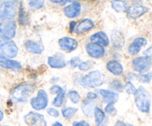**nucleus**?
<instances>
[{
  "mask_svg": "<svg viewBox=\"0 0 152 126\" xmlns=\"http://www.w3.org/2000/svg\"><path fill=\"white\" fill-rule=\"evenodd\" d=\"M135 103L140 111L143 113H149L151 108V95L144 87L140 86L137 89L134 93Z\"/></svg>",
  "mask_w": 152,
  "mask_h": 126,
  "instance_id": "1",
  "label": "nucleus"
},
{
  "mask_svg": "<svg viewBox=\"0 0 152 126\" xmlns=\"http://www.w3.org/2000/svg\"><path fill=\"white\" fill-rule=\"evenodd\" d=\"M105 82V76L101 71H93L80 79V83L84 87H96L102 85Z\"/></svg>",
  "mask_w": 152,
  "mask_h": 126,
  "instance_id": "2",
  "label": "nucleus"
},
{
  "mask_svg": "<svg viewBox=\"0 0 152 126\" xmlns=\"http://www.w3.org/2000/svg\"><path fill=\"white\" fill-rule=\"evenodd\" d=\"M19 48L11 39L0 38V59H11L17 56Z\"/></svg>",
  "mask_w": 152,
  "mask_h": 126,
  "instance_id": "3",
  "label": "nucleus"
},
{
  "mask_svg": "<svg viewBox=\"0 0 152 126\" xmlns=\"http://www.w3.org/2000/svg\"><path fill=\"white\" fill-rule=\"evenodd\" d=\"M35 90L34 84L24 83L16 86L12 91V96L18 102H25Z\"/></svg>",
  "mask_w": 152,
  "mask_h": 126,
  "instance_id": "4",
  "label": "nucleus"
},
{
  "mask_svg": "<svg viewBox=\"0 0 152 126\" xmlns=\"http://www.w3.org/2000/svg\"><path fill=\"white\" fill-rule=\"evenodd\" d=\"M18 1H2L0 2V21L11 20L16 13Z\"/></svg>",
  "mask_w": 152,
  "mask_h": 126,
  "instance_id": "5",
  "label": "nucleus"
},
{
  "mask_svg": "<svg viewBox=\"0 0 152 126\" xmlns=\"http://www.w3.org/2000/svg\"><path fill=\"white\" fill-rule=\"evenodd\" d=\"M48 103V96L45 90H39L36 97L31 99V107L36 111H41L47 107Z\"/></svg>",
  "mask_w": 152,
  "mask_h": 126,
  "instance_id": "6",
  "label": "nucleus"
},
{
  "mask_svg": "<svg viewBox=\"0 0 152 126\" xmlns=\"http://www.w3.org/2000/svg\"><path fill=\"white\" fill-rule=\"evenodd\" d=\"M24 120L28 126H47L44 116L37 112L31 111L24 117Z\"/></svg>",
  "mask_w": 152,
  "mask_h": 126,
  "instance_id": "7",
  "label": "nucleus"
},
{
  "mask_svg": "<svg viewBox=\"0 0 152 126\" xmlns=\"http://www.w3.org/2000/svg\"><path fill=\"white\" fill-rule=\"evenodd\" d=\"M134 69L138 73H144L151 68V58L146 56L137 57L132 60Z\"/></svg>",
  "mask_w": 152,
  "mask_h": 126,
  "instance_id": "8",
  "label": "nucleus"
},
{
  "mask_svg": "<svg viewBox=\"0 0 152 126\" xmlns=\"http://www.w3.org/2000/svg\"><path fill=\"white\" fill-rule=\"evenodd\" d=\"M16 24L13 21H9L4 24H1V32L0 35L1 38L10 39L16 36Z\"/></svg>",
  "mask_w": 152,
  "mask_h": 126,
  "instance_id": "9",
  "label": "nucleus"
},
{
  "mask_svg": "<svg viewBox=\"0 0 152 126\" xmlns=\"http://www.w3.org/2000/svg\"><path fill=\"white\" fill-rule=\"evenodd\" d=\"M148 10V8L145 6L142 5V4H135L133 5L128 7L127 10V15L128 17L131 18L133 19H137L142 16V15L147 13Z\"/></svg>",
  "mask_w": 152,
  "mask_h": 126,
  "instance_id": "10",
  "label": "nucleus"
},
{
  "mask_svg": "<svg viewBox=\"0 0 152 126\" xmlns=\"http://www.w3.org/2000/svg\"><path fill=\"white\" fill-rule=\"evenodd\" d=\"M58 43H59L61 50L66 52L73 51V50H76L77 47H78V42L75 39L68 36L62 37V38L59 39Z\"/></svg>",
  "mask_w": 152,
  "mask_h": 126,
  "instance_id": "11",
  "label": "nucleus"
},
{
  "mask_svg": "<svg viewBox=\"0 0 152 126\" xmlns=\"http://www.w3.org/2000/svg\"><path fill=\"white\" fill-rule=\"evenodd\" d=\"M81 4L79 1H72L71 4L66 6L64 8V14L68 18L77 17L80 15V12H81Z\"/></svg>",
  "mask_w": 152,
  "mask_h": 126,
  "instance_id": "12",
  "label": "nucleus"
},
{
  "mask_svg": "<svg viewBox=\"0 0 152 126\" xmlns=\"http://www.w3.org/2000/svg\"><path fill=\"white\" fill-rule=\"evenodd\" d=\"M88 54L94 59H99L105 55V49L97 44L89 43L86 47Z\"/></svg>",
  "mask_w": 152,
  "mask_h": 126,
  "instance_id": "13",
  "label": "nucleus"
},
{
  "mask_svg": "<svg viewBox=\"0 0 152 126\" xmlns=\"http://www.w3.org/2000/svg\"><path fill=\"white\" fill-rule=\"evenodd\" d=\"M91 43L97 45L101 46V47H106L109 44V39H108V36L105 33L102 32V31H99V32L95 33L94 34L91 36Z\"/></svg>",
  "mask_w": 152,
  "mask_h": 126,
  "instance_id": "14",
  "label": "nucleus"
},
{
  "mask_svg": "<svg viewBox=\"0 0 152 126\" xmlns=\"http://www.w3.org/2000/svg\"><path fill=\"white\" fill-rule=\"evenodd\" d=\"M148 42L143 37H137L134 40L133 42L131 44L128 48V51L131 55H136L140 51L141 48L143 46L146 45Z\"/></svg>",
  "mask_w": 152,
  "mask_h": 126,
  "instance_id": "15",
  "label": "nucleus"
},
{
  "mask_svg": "<svg viewBox=\"0 0 152 126\" xmlns=\"http://www.w3.org/2000/svg\"><path fill=\"white\" fill-rule=\"evenodd\" d=\"M48 63L50 68L57 69L63 68L66 66V62L61 53H56L55 56H49L48 58Z\"/></svg>",
  "mask_w": 152,
  "mask_h": 126,
  "instance_id": "16",
  "label": "nucleus"
},
{
  "mask_svg": "<svg viewBox=\"0 0 152 126\" xmlns=\"http://www.w3.org/2000/svg\"><path fill=\"white\" fill-rule=\"evenodd\" d=\"M25 48L29 53L40 54L43 52L45 47L42 43L32 41V40H28L25 43Z\"/></svg>",
  "mask_w": 152,
  "mask_h": 126,
  "instance_id": "17",
  "label": "nucleus"
},
{
  "mask_svg": "<svg viewBox=\"0 0 152 126\" xmlns=\"http://www.w3.org/2000/svg\"><path fill=\"white\" fill-rule=\"evenodd\" d=\"M0 66L14 71H19L22 68L20 62L10 59H0Z\"/></svg>",
  "mask_w": 152,
  "mask_h": 126,
  "instance_id": "18",
  "label": "nucleus"
},
{
  "mask_svg": "<svg viewBox=\"0 0 152 126\" xmlns=\"http://www.w3.org/2000/svg\"><path fill=\"white\" fill-rule=\"evenodd\" d=\"M99 92L102 97L103 98V100L108 103L114 104L118 101L119 93L111 91V90H105V89H100L99 90Z\"/></svg>",
  "mask_w": 152,
  "mask_h": 126,
  "instance_id": "19",
  "label": "nucleus"
},
{
  "mask_svg": "<svg viewBox=\"0 0 152 126\" xmlns=\"http://www.w3.org/2000/svg\"><path fill=\"white\" fill-rule=\"evenodd\" d=\"M111 42L116 48H123L125 45V38L123 34L120 31H114L111 34Z\"/></svg>",
  "mask_w": 152,
  "mask_h": 126,
  "instance_id": "20",
  "label": "nucleus"
},
{
  "mask_svg": "<svg viewBox=\"0 0 152 126\" xmlns=\"http://www.w3.org/2000/svg\"><path fill=\"white\" fill-rule=\"evenodd\" d=\"M94 27V22L91 19H85L83 21H81L80 23L79 24V25L76 28L75 32L76 34H83V33L87 32V31L93 29Z\"/></svg>",
  "mask_w": 152,
  "mask_h": 126,
  "instance_id": "21",
  "label": "nucleus"
},
{
  "mask_svg": "<svg viewBox=\"0 0 152 126\" xmlns=\"http://www.w3.org/2000/svg\"><path fill=\"white\" fill-rule=\"evenodd\" d=\"M106 68L109 72L116 76H120L123 73V67L120 62L115 60H111L107 63Z\"/></svg>",
  "mask_w": 152,
  "mask_h": 126,
  "instance_id": "22",
  "label": "nucleus"
},
{
  "mask_svg": "<svg viewBox=\"0 0 152 126\" xmlns=\"http://www.w3.org/2000/svg\"><path fill=\"white\" fill-rule=\"evenodd\" d=\"M94 112L95 122H96V126L103 125L105 122V119H106L105 112L99 108H97V107L94 108Z\"/></svg>",
  "mask_w": 152,
  "mask_h": 126,
  "instance_id": "23",
  "label": "nucleus"
},
{
  "mask_svg": "<svg viewBox=\"0 0 152 126\" xmlns=\"http://www.w3.org/2000/svg\"><path fill=\"white\" fill-rule=\"evenodd\" d=\"M94 102L86 99L82 104V111L85 115L87 117H91V114H93V111H94Z\"/></svg>",
  "mask_w": 152,
  "mask_h": 126,
  "instance_id": "24",
  "label": "nucleus"
},
{
  "mask_svg": "<svg viewBox=\"0 0 152 126\" xmlns=\"http://www.w3.org/2000/svg\"><path fill=\"white\" fill-rule=\"evenodd\" d=\"M111 4L112 8L117 13L126 12L128 9V4L126 1H122V0L111 1Z\"/></svg>",
  "mask_w": 152,
  "mask_h": 126,
  "instance_id": "25",
  "label": "nucleus"
},
{
  "mask_svg": "<svg viewBox=\"0 0 152 126\" xmlns=\"http://www.w3.org/2000/svg\"><path fill=\"white\" fill-rule=\"evenodd\" d=\"M29 22V16L28 13L25 10V9L22 7V3L19 6V22L20 25H27Z\"/></svg>",
  "mask_w": 152,
  "mask_h": 126,
  "instance_id": "26",
  "label": "nucleus"
},
{
  "mask_svg": "<svg viewBox=\"0 0 152 126\" xmlns=\"http://www.w3.org/2000/svg\"><path fill=\"white\" fill-rule=\"evenodd\" d=\"M110 87L115 91L123 92L125 89V85L120 81V80H114L110 83Z\"/></svg>",
  "mask_w": 152,
  "mask_h": 126,
  "instance_id": "27",
  "label": "nucleus"
},
{
  "mask_svg": "<svg viewBox=\"0 0 152 126\" xmlns=\"http://www.w3.org/2000/svg\"><path fill=\"white\" fill-rule=\"evenodd\" d=\"M77 111H78V108L69 107V108H65L62 109V116L65 118H71L72 117H74V114L77 112Z\"/></svg>",
  "mask_w": 152,
  "mask_h": 126,
  "instance_id": "28",
  "label": "nucleus"
},
{
  "mask_svg": "<svg viewBox=\"0 0 152 126\" xmlns=\"http://www.w3.org/2000/svg\"><path fill=\"white\" fill-rule=\"evenodd\" d=\"M64 99H65V93H64V90H62L60 93H57V95L53 101V105L57 108H59L63 104Z\"/></svg>",
  "mask_w": 152,
  "mask_h": 126,
  "instance_id": "29",
  "label": "nucleus"
},
{
  "mask_svg": "<svg viewBox=\"0 0 152 126\" xmlns=\"http://www.w3.org/2000/svg\"><path fill=\"white\" fill-rule=\"evenodd\" d=\"M28 4H29V7L31 10H37L42 8L45 5V1H42V0H39V1H35V0L34 1H30L28 2Z\"/></svg>",
  "mask_w": 152,
  "mask_h": 126,
  "instance_id": "30",
  "label": "nucleus"
},
{
  "mask_svg": "<svg viewBox=\"0 0 152 126\" xmlns=\"http://www.w3.org/2000/svg\"><path fill=\"white\" fill-rule=\"evenodd\" d=\"M68 97H69L70 100L73 102V103H78L80 100V95L79 94L77 90H70L68 93Z\"/></svg>",
  "mask_w": 152,
  "mask_h": 126,
  "instance_id": "31",
  "label": "nucleus"
},
{
  "mask_svg": "<svg viewBox=\"0 0 152 126\" xmlns=\"http://www.w3.org/2000/svg\"><path fill=\"white\" fill-rule=\"evenodd\" d=\"M125 89L129 94H134L137 91V88L132 82H128L125 85Z\"/></svg>",
  "mask_w": 152,
  "mask_h": 126,
  "instance_id": "32",
  "label": "nucleus"
},
{
  "mask_svg": "<svg viewBox=\"0 0 152 126\" xmlns=\"http://www.w3.org/2000/svg\"><path fill=\"white\" fill-rule=\"evenodd\" d=\"M138 80L142 83H149L151 79V73L146 74H140L137 76Z\"/></svg>",
  "mask_w": 152,
  "mask_h": 126,
  "instance_id": "33",
  "label": "nucleus"
},
{
  "mask_svg": "<svg viewBox=\"0 0 152 126\" xmlns=\"http://www.w3.org/2000/svg\"><path fill=\"white\" fill-rule=\"evenodd\" d=\"M92 66H93V63H92L91 61L88 60V61H87V62H81L78 67H79V68H80V71H88V70L91 69Z\"/></svg>",
  "mask_w": 152,
  "mask_h": 126,
  "instance_id": "34",
  "label": "nucleus"
},
{
  "mask_svg": "<svg viewBox=\"0 0 152 126\" xmlns=\"http://www.w3.org/2000/svg\"><path fill=\"white\" fill-rule=\"evenodd\" d=\"M105 111L109 115H115L117 114V110H116L115 107H114V104L108 103L105 108Z\"/></svg>",
  "mask_w": 152,
  "mask_h": 126,
  "instance_id": "35",
  "label": "nucleus"
},
{
  "mask_svg": "<svg viewBox=\"0 0 152 126\" xmlns=\"http://www.w3.org/2000/svg\"><path fill=\"white\" fill-rule=\"evenodd\" d=\"M81 62V59H80V57H78V56H74V57L70 60V65H71V68H77V67H78Z\"/></svg>",
  "mask_w": 152,
  "mask_h": 126,
  "instance_id": "36",
  "label": "nucleus"
},
{
  "mask_svg": "<svg viewBox=\"0 0 152 126\" xmlns=\"http://www.w3.org/2000/svg\"><path fill=\"white\" fill-rule=\"evenodd\" d=\"M47 112L49 115L51 116V117H58L59 116V111H57V110L55 109V108H48Z\"/></svg>",
  "mask_w": 152,
  "mask_h": 126,
  "instance_id": "37",
  "label": "nucleus"
},
{
  "mask_svg": "<svg viewBox=\"0 0 152 126\" xmlns=\"http://www.w3.org/2000/svg\"><path fill=\"white\" fill-rule=\"evenodd\" d=\"M50 92H51L52 94H57V93H60L61 91H62L63 89H62L59 85H53L50 87Z\"/></svg>",
  "mask_w": 152,
  "mask_h": 126,
  "instance_id": "38",
  "label": "nucleus"
},
{
  "mask_svg": "<svg viewBox=\"0 0 152 126\" xmlns=\"http://www.w3.org/2000/svg\"><path fill=\"white\" fill-rule=\"evenodd\" d=\"M73 126H90V125L86 121H75L73 123Z\"/></svg>",
  "mask_w": 152,
  "mask_h": 126,
  "instance_id": "39",
  "label": "nucleus"
},
{
  "mask_svg": "<svg viewBox=\"0 0 152 126\" xmlns=\"http://www.w3.org/2000/svg\"><path fill=\"white\" fill-rule=\"evenodd\" d=\"M87 98L88 99H90V100H91V99H95L97 98V94H96V93H94V92H88L87 94Z\"/></svg>",
  "mask_w": 152,
  "mask_h": 126,
  "instance_id": "40",
  "label": "nucleus"
},
{
  "mask_svg": "<svg viewBox=\"0 0 152 126\" xmlns=\"http://www.w3.org/2000/svg\"><path fill=\"white\" fill-rule=\"evenodd\" d=\"M76 25H77V22H74V21H71L69 24V28H70V31L71 32H73L74 31H75V27Z\"/></svg>",
  "mask_w": 152,
  "mask_h": 126,
  "instance_id": "41",
  "label": "nucleus"
},
{
  "mask_svg": "<svg viewBox=\"0 0 152 126\" xmlns=\"http://www.w3.org/2000/svg\"><path fill=\"white\" fill-rule=\"evenodd\" d=\"M151 47H149L148 49H147V50H145V51H144V54L145 55V56H146V57L151 58Z\"/></svg>",
  "mask_w": 152,
  "mask_h": 126,
  "instance_id": "42",
  "label": "nucleus"
},
{
  "mask_svg": "<svg viewBox=\"0 0 152 126\" xmlns=\"http://www.w3.org/2000/svg\"><path fill=\"white\" fill-rule=\"evenodd\" d=\"M114 126H128V125L126 124V123L120 121V120H118V121L115 123V125H114Z\"/></svg>",
  "mask_w": 152,
  "mask_h": 126,
  "instance_id": "43",
  "label": "nucleus"
},
{
  "mask_svg": "<svg viewBox=\"0 0 152 126\" xmlns=\"http://www.w3.org/2000/svg\"><path fill=\"white\" fill-rule=\"evenodd\" d=\"M51 2L53 3H60V4H65V3L69 2L71 1H59V0H57V1H55V0H51Z\"/></svg>",
  "mask_w": 152,
  "mask_h": 126,
  "instance_id": "44",
  "label": "nucleus"
},
{
  "mask_svg": "<svg viewBox=\"0 0 152 126\" xmlns=\"http://www.w3.org/2000/svg\"><path fill=\"white\" fill-rule=\"evenodd\" d=\"M52 126H63V125H62L60 122H54L53 125H52Z\"/></svg>",
  "mask_w": 152,
  "mask_h": 126,
  "instance_id": "45",
  "label": "nucleus"
},
{
  "mask_svg": "<svg viewBox=\"0 0 152 126\" xmlns=\"http://www.w3.org/2000/svg\"><path fill=\"white\" fill-rule=\"evenodd\" d=\"M3 118H4V114H3L2 111L0 110V122L3 119Z\"/></svg>",
  "mask_w": 152,
  "mask_h": 126,
  "instance_id": "46",
  "label": "nucleus"
},
{
  "mask_svg": "<svg viewBox=\"0 0 152 126\" xmlns=\"http://www.w3.org/2000/svg\"><path fill=\"white\" fill-rule=\"evenodd\" d=\"M1 23H0V32H1Z\"/></svg>",
  "mask_w": 152,
  "mask_h": 126,
  "instance_id": "47",
  "label": "nucleus"
},
{
  "mask_svg": "<svg viewBox=\"0 0 152 126\" xmlns=\"http://www.w3.org/2000/svg\"><path fill=\"white\" fill-rule=\"evenodd\" d=\"M128 126H133V125H128Z\"/></svg>",
  "mask_w": 152,
  "mask_h": 126,
  "instance_id": "48",
  "label": "nucleus"
},
{
  "mask_svg": "<svg viewBox=\"0 0 152 126\" xmlns=\"http://www.w3.org/2000/svg\"><path fill=\"white\" fill-rule=\"evenodd\" d=\"M4 126H7V125H4Z\"/></svg>",
  "mask_w": 152,
  "mask_h": 126,
  "instance_id": "49",
  "label": "nucleus"
}]
</instances>
